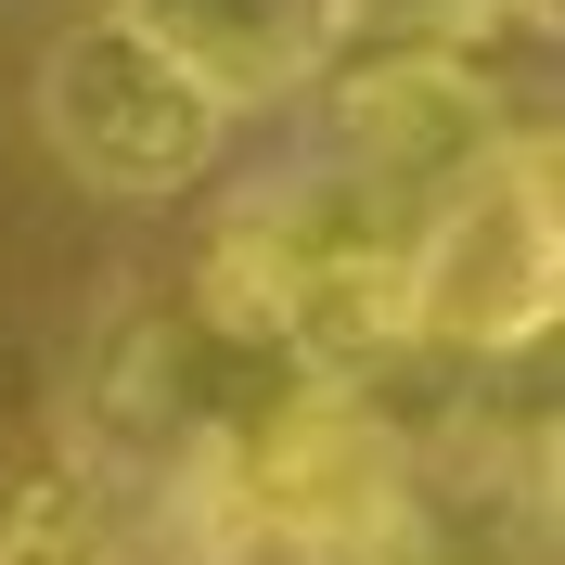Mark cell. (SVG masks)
Segmentation results:
<instances>
[{
	"instance_id": "cell-1",
	"label": "cell",
	"mask_w": 565,
	"mask_h": 565,
	"mask_svg": "<svg viewBox=\"0 0 565 565\" xmlns=\"http://www.w3.org/2000/svg\"><path fill=\"white\" fill-rule=\"evenodd\" d=\"M39 141H52L90 193H116V206H168V193H193V180L218 168L232 104L180 65L168 39H141L104 0V13H77V26L39 52Z\"/></svg>"
},
{
	"instance_id": "cell-2",
	"label": "cell",
	"mask_w": 565,
	"mask_h": 565,
	"mask_svg": "<svg viewBox=\"0 0 565 565\" xmlns=\"http://www.w3.org/2000/svg\"><path fill=\"white\" fill-rule=\"evenodd\" d=\"M565 296L553 141H514L412 218V348L424 360H527Z\"/></svg>"
},
{
	"instance_id": "cell-3",
	"label": "cell",
	"mask_w": 565,
	"mask_h": 565,
	"mask_svg": "<svg viewBox=\"0 0 565 565\" xmlns=\"http://www.w3.org/2000/svg\"><path fill=\"white\" fill-rule=\"evenodd\" d=\"M309 90H321V168H348L360 193H386L412 218L527 141L501 77L476 65V39H373L360 26Z\"/></svg>"
},
{
	"instance_id": "cell-4",
	"label": "cell",
	"mask_w": 565,
	"mask_h": 565,
	"mask_svg": "<svg viewBox=\"0 0 565 565\" xmlns=\"http://www.w3.org/2000/svg\"><path fill=\"white\" fill-rule=\"evenodd\" d=\"M141 39H168L218 104H296L334 52L360 39V0H116Z\"/></svg>"
},
{
	"instance_id": "cell-5",
	"label": "cell",
	"mask_w": 565,
	"mask_h": 565,
	"mask_svg": "<svg viewBox=\"0 0 565 565\" xmlns=\"http://www.w3.org/2000/svg\"><path fill=\"white\" fill-rule=\"evenodd\" d=\"M0 565H116V553H104V527H90L65 489H26L0 514Z\"/></svg>"
}]
</instances>
